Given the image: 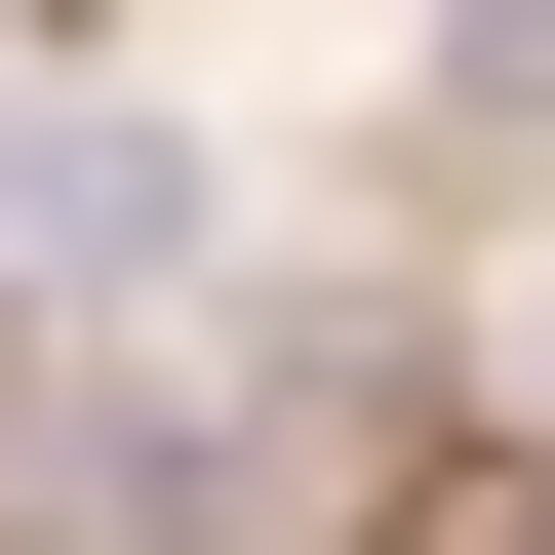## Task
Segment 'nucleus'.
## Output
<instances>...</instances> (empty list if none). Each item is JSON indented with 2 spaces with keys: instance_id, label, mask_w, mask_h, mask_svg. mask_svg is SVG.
Returning a JSON list of instances; mask_svg holds the SVG:
<instances>
[{
  "instance_id": "nucleus-1",
  "label": "nucleus",
  "mask_w": 555,
  "mask_h": 555,
  "mask_svg": "<svg viewBox=\"0 0 555 555\" xmlns=\"http://www.w3.org/2000/svg\"><path fill=\"white\" fill-rule=\"evenodd\" d=\"M0 238L40 278H159V119H0Z\"/></svg>"
},
{
  "instance_id": "nucleus-2",
  "label": "nucleus",
  "mask_w": 555,
  "mask_h": 555,
  "mask_svg": "<svg viewBox=\"0 0 555 555\" xmlns=\"http://www.w3.org/2000/svg\"><path fill=\"white\" fill-rule=\"evenodd\" d=\"M437 119H476V159H555V0H476V40H437Z\"/></svg>"
},
{
  "instance_id": "nucleus-3",
  "label": "nucleus",
  "mask_w": 555,
  "mask_h": 555,
  "mask_svg": "<svg viewBox=\"0 0 555 555\" xmlns=\"http://www.w3.org/2000/svg\"><path fill=\"white\" fill-rule=\"evenodd\" d=\"M0 397H40V358H0Z\"/></svg>"
}]
</instances>
